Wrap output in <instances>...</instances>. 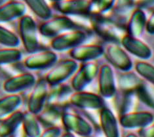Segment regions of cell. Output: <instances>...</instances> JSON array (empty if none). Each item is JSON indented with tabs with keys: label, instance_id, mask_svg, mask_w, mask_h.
<instances>
[{
	"label": "cell",
	"instance_id": "cell-1",
	"mask_svg": "<svg viewBox=\"0 0 154 137\" xmlns=\"http://www.w3.org/2000/svg\"><path fill=\"white\" fill-rule=\"evenodd\" d=\"M19 34L25 50L28 53L34 54L39 48L38 30L33 18L24 15L19 21Z\"/></svg>",
	"mask_w": 154,
	"mask_h": 137
},
{
	"label": "cell",
	"instance_id": "cell-2",
	"mask_svg": "<svg viewBox=\"0 0 154 137\" xmlns=\"http://www.w3.org/2000/svg\"><path fill=\"white\" fill-rule=\"evenodd\" d=\"M78 69L77 62L73 59H66L56 64L47 73L45 79L48 85L57 86L62 84Z\"/></svg>",
	"mask_w": 154,
	"mask_h": 137
},
{
	"label": "cell",
	"instance_id": "cell-3",
	"mask_svg": "<svg viewBox=\"0 0 154 137\" xmlns=\"http://www.w3.org/2000/svg\"><path fill=\"white\" fill-rule=\"evenodd\" d=\"M87 35L81 30L66 32L54 38L51 42V47L54 51H64L73 49L85 42Z\"/></svg>",
	"mask_w": 154,
	"mask_h": 137
},
{
	"label": "cell",
	"instance_id": "cell-4",
	"mask_svg": "<svg viewBox=\"0 0 154 137\" xmlns=\"http://www.w3.org/2000/svg\"><path fill=\"white\" fill-rule=\"evenodd\" d=\"M75 23L70 18L66 16H59L51 18L40 25V34L45 37L55 38L66 32L74 30Z\"/></svg>",
	"mask_w": 154,
	"mask_h": 137
},
{
	"label": "cell",
	"instance_id": "cell-5",
	"mask_svg": "<svg viewBox=\"0 0 154 137\" xmlns=\"http://www.w3.org/2000/svg\"><path fill=\"white\" fill-rule=\"evenodd\" d=\"M98 66L94 62H84L75 72L71 81V87L76 91H82L98 76Z\"/></svg>",
	"mask_w": 154,
	"mask_h": 137
},
{
	"label": "cell",
	"instance_id": "cell-6",
	"mask_svg": "<svg viewBox=\"0 0 154 137\" xmlns=\"http://www.w3.org/2000/svg\"><path fill=\"white\" fill-rule=\"evenodd\" d=\"M61 121L65 129L73 134L83 137H89L93 132L91 124L79 115L64 112L62 114Z\"/></svg>",
	"mask_w": 154,
	"mask_h": 137
},
{
	"label": "cell",
	"instance_id": "cell-7",
	"mask_svg": "<svg viewBox=\"0 0 154 137\" xmlns=\"http://www.w3.org/2000/svg\"><path fill=\"white\" fill-rule=\"evenodd\" d=\"M105 56L115 68L126 72L133 68V62L123 47L116 44H109L104 49Z\"/></svg>",
	"mask_w": 154,
	"mask_h": 137
},
{
	"label": "cell",
	"instance_id": "cell-8",
	"mask_svg": "<svg viewBox=\"0 0 154 137\" xmlns=\"http://www.w3.org/2000/svg\"><path fill=\"white\" fill-rule=\"evenodd\" d=\"M69 102L81 109L101 110L105 107V102L100 95L87 91H76L71 95Z\"/></svg>",
	"mask_w": 154,
	"mask_h": 137
},
{
	"label": "cell",
	"instance_id": "cell-9",
	"mask_svg": "<svg viewBox=\"0 0 154 137\" xmlns=\"http://www.w3.org/2000/svg\"><path fill=\"white\" fill-rule=\"evenodd\" d=\"M49 96L48 83L45 79H39L34 86L28 101V112L37 115L42 112Z\"/></svg>",
	"mask_w": 154,
	"mask_h": 137
},
{
	"label": "cell",
	"instance_id": "cell-10",
	"mask_svg": "<svg viewBox=\"0 0 154 137\" xmlns=\"http://www.w3.org/2000/svg\"><path fill=\"white\" fill-rule=\"evenodd\" d=\"M154 116L147 111H138L124 114L119 117V123L125 129H143L152 124Z\"/></svg>",
	"mask_w": 154,
	"mask_h": 137
},
{
	"label": "cell",
	"instance_id": "cell-11",
	"mask_svg": "<svg viewBox=\"0 0 154 137\" xmlns=\"http://www.w3.org/2000/svg\"><path fill=\"white\" fill-rule=\"evenodd\" d=\"M98 77L101 97L106 98L113 97L116 92V84L114 73L111 66L107 64L101 66L99 68Z\"/></svg>",
	"mask_w": 154,
	"mask_h": 137
},
{
	"label": "cell",
	"instance_id": "cell-12",
	"mask_svg": "<svg viewBox=\"0 0 154 137\" xmlns=\"http://www.w3.org/2000/svg\"><path fill=\"white\" fill-rule=\"evenodd\" d=\"M121 42L125 50L135 57L142 60H146L152 57L151 48L140 39L125 34L121 38Z\"/></svg>",
	"mask_w": 154,
	"mask_h": 137
},
{
	"label": "cell",
	"instance_id": "cell-13",
	"mask_svg": "<svg viewBox=\"0 0 154 137\" xmlns=\"http://www.w3.org/2000/svg\"><path fill=\"white\" fill-rule=\"evenodd\" d=\"M35 83V77L32 73H22L7 79L3 83V89L7 93L17 94L34 86Z\"/></svg>",
	"mask_w": 154,
	"mask_h": 137
},
{
	"label": "cell",
	"instance_id": "cell-14",
	"mask_svg": "<svg viewBox=\"0 0 154 137\" xmlns=\"http://www.w3.org/2000/svg\"><path fill=\"white\" fill-rule=\"evenodd\" d=\"M58 59L57 54L51 51H45L31 54L25 58L24 65L30 70H43L55 64Z\"/></svg>",
	"mask_w": 154,
	"mask_h": 137
},
{
	"label": "cell",
	"instance_id": "cell-15",
	"mask_svg": "<svg viewBox=\"0 0 154 137\" xmlns=\"http://www.w3.org/2000/svg\"><path fill=\"white\" fill-rule=\"evenodd\" d=\"M104 53V48L97 44H82L69 51L72 59L83 62H93Z\"/></svg>",
	"mask_w": 154,
	"mask_h": 137
},
{
	"label": "cell",
	"instance_id": "cell-16",
	"mask_svg": "<svg viewBox=\"0 0 154 137\" xmlns=\"http://www.w3.org/2000/svg\"><path fill=\"white\" fill-rule=\"evenodd\" d=\"M99 117L102 130L106 137H120L118 122L110 109L104 107L100 110Z\"/></svg>",
	"mask_w": 154,
	"mask_h": 137
},
{
	"label": "cell",
	"instance_id": "cell-17",
	"mask_svg": "<svg viewBox=\"0 0 154 137\" xmlns=\"http://www.w3.org/2000/svg\"><path fill=\"white\" fill-rule=\"evenodd\" d=\"M26 12L25 3L11 1L0 6V23H7L21 18Z\"/></svg>",
	"mask_w": 154,
	"mask_h": 137
},
{
	"label": "cell",
	"instance_id": "cell-18",
	"mask_svg": "<svg viewBox=\"0 0 154 137\" xmlns=\"http://www.w3.org/2000/svg\"><path fill=\"white\" fill-rule=\"evenodd\" d=\"M147 20L144 11L140 9H135L128 21V34L135 38H140L146 30Z\"/></svg>",
	"mask_w": 154,
	"mask_h": 137
},
{
	"label": "cell",
	"instance_id": "cell-19",
	"mask_svg": "<svg viewBox=\"0 0 154 137\" xmlns=\"http://www.w3.org/2000/svg\"><path fill=\"white\" fill-rule=\"evenodd\" d=\"M24 113L17 110L0 122V137H10L23 123Z\"/></svg>",
	"mask_w": 154,
	"mask_h": 137
},
{
	"label": "cell",
	"instance_id": "cell-20",
	"mask_svg": "<svg viewBox=\"0 0 154 137\" xmlns=\"http://www.w3.org/2000/svg\"><path fill=\"white\" fill-rule=\"evenodd\" d=\"M54 6L58 11L65 14H82L88 13L89 2L56 1Z\"/></svg>",
	"mask_w": 154,
	"mask_h": 137
},
{
	"label": "cell",
	"instance_id": "cell-21",
	"mask_svg": "<svg viewBox=\"0 0 154 137\" xmlns=\"http://www.w3.org/2000/svg\"><path fill=\"white\" fill-rule=\"evenodd\" d=\"M21 103L22 98L17 94H10L0 98V120L16 112Z\"/></svg>",
	"mask_w": 154,
	"mask_h": 137
},
{
	"label": "cell",
	"instance_id": "cell-22",
	"mask_svg": "<svg viewBox=\"0 0 154 137\" xmlns=\"http://www.w3.org/2000/svg\"><path fill=\"white\" fill-rule=\"evenodd\" d=\"M23 130L27 137H39L42 134L39 122L35 115L26 112L24 113L23 120Z\"/></svg>",
	"mask_w": 154,
	"mask_h": 137
},
{
	"label": "cell",
	"instance_id": "cell-23",
	"mask_svg": "<svg viewBox=\"0 0 154 137\" xmlns=\"http://www.w3.org/2000/svg\"><path fill=\"white\" fill-rule=\"evenodd\" d=\"M136 92L143 103L154 110V86L149 83H141L136 89Z\"/></svg>",
	"mask_w": 154,
	"mask_h": 137
},
{
	"label": "cell",
	"instance_id": "cell-24",
	"mask_svg": "<svg viewBox=\"0 0 154 137\" xmlns=\"http://www.w3.org/2000/svg\"><path fill=\"white\" fill-rule=\"evenodd\" d=\"M25 4L29 7L36 15L43 20H47L52 17V11L45 1H25Z\"/></svg>",
	"mask_w": 154,
	"mask_h": 137
},
{
	"label": "cell",
	"instance_id": "cell-25",
	"mask_svg": "<svg viewBox=\"0 0 154 137\" xmlns=\"http://www.w3.org/2000/svg\"><path fill=\"white\" fill-rule=\"evenodd\" d=\"M138 74L154 86V65L146 61H138L134 66Z\"/></svg>",
	"mask_w": 154,
	"mask_h": 137
},
{
	"label": "cell",
	"instance_id": "cell-26",
	"mask_svg": "<svg viewBox=\"0 0 154 137\" xmlns=\"http://www.w3.org/2000/svg\"><path fill=\"white\" fill-rule=\"evenodd\" d=\"M0 44L7 48H16L20 44V39L10 30L0 26Z\"/></svg>",
	"mask_w": 154,
	"mask_h": 137
},
{
	"label": "cell",
	"instance_id": "cell-27",
	"mask_svg": "<svg viewBox=\"0 0 154 137\" xmlns=\"http://www.w3.org/2000/svg\"><path fill=\"white\" fill-rule=\"evenodd\" d=\"M22 53L17 48H5L0 49V65L9 64L20 61Z\"/></svg>",
	"mask_w": 154,
	"mask_h": 137
},
{
	"label": "cell",
	"instance_id": "cell-28",
	"mask_svg": "<svg viewBox=\"0 0 154 137\" xmlns=\"http://www.w3.org/2000/svg\"><path fill=\"white\" fill-rule=\"evenodd\" d=\"M115 4V1H92L89 2L88 13L100 14L108 11Z\"/></svg>",
	"mask_w": 154,
	"mask_h": 137
},
{
	"label": "cell",
	"instance_id": "cell-29",
	"mask_svg": "<svg viewBox=\"0 0 154 137\" xmlns=\"http://www.w3.org/2000/svg\"><path fill=\"white\" fill-rule=\"evenodd\" d=\"M120 86L123 88H131L135 87L136 89L141 83L139 81L138 77L135 76V74L128 73L123 76L120 78Z\"/></svg>",
	"mask_w": 154,
	"mask_h": 137
},
{
	"label": "cell",
	"instance_id": "cell-30",
	"mask_svg": "<svg viewBox=\"0 0 154 137\" xmlns=\"http://www.w3.org/2000/svg\"><path fill=\"white\" fill-rule=\"evenodd\" d=\"M61 135V129L59 127L51 126L42 132L39 137H60Z\"/></svg>",
	"mask_w": 154,
	"mask_h": 137
},
{
	"label": "cell",
	"instance_id": "cell-31",
	"mask_svg": "<svg viewBox=\"0 0 154 137\" xmlns=\"http://www.w3.org/2000/svg\"><path fill=\"white\" fill-rule=\"evenodd\" d=\"M140 137H154V123L139 131Z\"/></svg>",
	"mask_w": 154,
	"mask_h": 137
},
{
	"label": "cell",
	"instance_id": "cell-32",
	"mask_svg": "<svg viewBox=\"0 0 154 137\" xmlns=\"http://www.w3.org/2000/svg\"><path fill=\"white\" fill-rule=\"evenodd\" d=\"M146 30L149 34L154 35V10L147 20Z\"/></svg>",
	"mask_w": 154,
	"mask_h": 137
},
{
	"label": "cell",
	"instance_id": "cell-33",
	"mask_svg": "<svg viewBox=\"0 0 154 137\" xmlns=\"http://www.w3.org/2000/svg\"><path fill=\"white\" fill-rule=\"evenodd\" d=\"M60 137H75L74 134L73 133L67 131L66 132H64L63 134H62Z\"/></svg>",
	"mask_w": 154,
	"mask_h": 137
},
{
	"label": "cell",
	"instance_id": "cell-34",
	"mask_svg": "<svg viewBox=\"0 0 154 137\" xmlns=\"http://www.w3.org/2000/svg\"><path fill=\"white\" fill-rule=\"evenodd\" d=\"M125 137H140V136H138L137 135H135L134 133H129V134L127 135V136Z\"/></svg>",
	"mask_w": 154,
	"mask_h": 137
}]
</instances>
